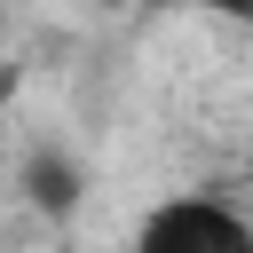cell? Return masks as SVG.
<instances>
[{
  "label": "cell",
  "mask_w": 253,
  "mask_h": 253,
  "mask_svg": "<svg viewBox=\"0 0 253 253\" xmlns=\"http://www.w3.org/2000/svg\"><path fill=\"white\" fill-rule=\"evenodd\" d=\"M134 253H253V221L221 198H158L142 221H134Z\"/></svg>",
  "instance_id": "1"
},
{
  "label": "cell",
  "mask_w": 253,
  "mask_h": 253,
  "mask_svg": "<svg viewBox=\"0 0 253 253\" xmlns=\"http://www.w3.org/2000/svg\"><path fill=\"white\" fill-rule=\"evenodd\" d=\"M16 190H24L40 213H71V206H79V190H87V174H79V158H71L63 142H40V150H24Z\"/></svg>",
  "instance_id": "2"
}]
</instances>
